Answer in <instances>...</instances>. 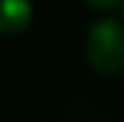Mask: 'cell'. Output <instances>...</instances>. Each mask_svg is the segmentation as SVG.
Segmentation results:
<instances>
[{"label":"cell","instance_id":"7a4b0ae2","mask_svg":"<svg viewBox=\"0 0 124 122\" xmlns=\"http://www.w3.org/2000/svg\"><path fill=\"white\" fill-rule=\"evenodd\" d=\"M33 18V8L28 0H3V13H0V28L3 33H20L28 28Z\"/></svg>","mask_w":124,"mask_h":122},{"label":"cell","instance_id":"3957f363","mask_svg":"<svg viewBox=\"0 0 124 122\" xmlns=\"http://www.w3.org/2000/svg\"><path fill=\"white\" fill-rule=\"evenodd\" d=\"M86 5H91L94 10H111L114 5H119V3H124V0H84Z\"/></svg>","mask_w":124,"mask_h":122},{"label":"cell","instance_id":"277c9868","mask_svg":"<svg viewBox=\"0 0 124 122\" xmlns=\"http://www.w3.org/2000/svg\"><path fill=\"white\" fill-rule=\"evenodd\" d=\"M122 13H124V3H122Z\"/></svg>","mask_w":124,"mask_h":122},{"label":"cell","instance_id":"6da1fadb","mask_svg":"<svg viewBox=\"0 0 124 122\" xmlns=\"http://www.w3.org/2000/svg\"><path fill=\"white\" fill-rule=\"evenodd\" d=\"M89 64L99 74H114L124 66V26L119 20L104 18L91 26L86 36Z\"/></svg>","mask_w":124,"mask_h":122}]
</instances>
